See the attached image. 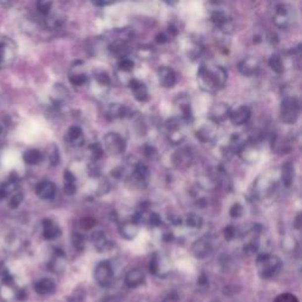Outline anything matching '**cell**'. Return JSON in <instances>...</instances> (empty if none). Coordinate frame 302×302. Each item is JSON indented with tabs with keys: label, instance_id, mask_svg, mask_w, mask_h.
<instances>
[{
	"label": "cell",
	"instance_id": "obj_1",
	"mask_svg": "<svg viewBox=\"0 0 302 302\" xmlns=\"http://www.w3.org/2000/svg\"><path fill=\"white\" fill-rule=\"evenodd\" d=\"M228 79V73L224 67L216 64L205 63L197 71V83L202 91L215 94L224 88Z\"/></svg>",
	"mask_w": 302,
	"mask_h": 302
},
{
	"label": "cell",
	"instance_id": "obj_2",
	"mask_svg": "<svg viewBox=\"0 0 302 302\" xmlns=\"http://www.w3.org/2000/svg\"><path fill=\"white\" fill-rule=\"evenodd\" d=\"M256 267L262 279H272L281 270L282 262L275 255L262 254L257 257Z\"/></svg>",
	"mask_w": 302,
	"mask_h": 302
},
{
	"label": "cell",
	"instance_id": "obj_3",
	"mask_svg": "<svg viewBox=\"0 0 302 302\" xmlns=\"http://www.w3.org/2000/svg\"><path fill=\"white\" fill-rule=\"evenodd\" d=\"M300 113V103L295 96H286L280 105V119L285 124L291 125L297 123Z\"/></svg>",
	"mask_w": 302,
	"mask_h": 302
},
{
	"label": "cell",
	"instance_id": "obj_4",
	"mask_svg": "<svg viewBox=\"0 0 302 302\" xmlns=\"http://www.w3.org/2000/svg\"><path fill=\"white\" fill-rule=\"evenodd\" d=\"M18 48L14 41L10 37H0V70L10 67L15 61Z\"/></svg>",
	"mask_w": 302,
	"mask_h": 302
},
{
	"label": "cell",
	"instance_id": "obj_5",
	"mask_svg": "<svg viewBox=\"0 0 302 302\" xmlns=\"http://www.w3.org/2000/svg\"><path fill=\"white\" fill-rule=\"evenodd\" d=\"M186 124L187 123L178 116L168 119V122H166V131H168V140L170 141L171 144L178 146V144H181L184 141V138L187 136Z\"/></svg>",
	"mask_w": 302,
	"mask_h": 302
},
{
	"label": "cell",
	"instance_id": "obj_6",
	"mask_svg": "<svg viewBox=\"0 0 302 302\" xmlns=\"http://www.w3.org/2000/svg\"><path fill=\"white\" fill-rule=\"evenodd\" d=\"M294 20V8L287 4H277L274 8L273 23L279 29H288Z\"/></svg>",
	"mask_w": 302,
	"mask_h": 302
},
{
	"label": "cell",
	"instance_id": "obj_7",
	"mask_svg": "<svg viewBox=\"0 0 302 302\" xmlns=\"http://www.w3.org/2000/svg\"><path fill=\"white\" fill-rule=\"evenodd\" d=\"M104 147L110 155H122L126 149V142L121 135L117 132H107L103 138Z\"/></svg>",
	"mask_w": 302,
	"mask_h": 302
},
{
	"label": "cell",
	"instance_id": "obj_8",
	"mask_svg": "<svg viewBox=\"0 0 302 302\" xmlns=\"http://www.w3.org/2000/svg\"><path fill=\"white\" fill-rule=\"evenodd\" d=\"M95 280L98 285L103 288L110 287L111 283L113 282V270L111 264L107 261L100 262L95 268Z\"/></svg>",
	"mask_w": 302,
	"mask_h": 302
},
{
	"label": "cell",
	"instance_id": "obj_9",
	"mask_svg": "<svg viewBox=\"0 0 302 302\" xmlns=\"http://www.w3.org/2000/svg\"><path fill=\"white\" fill-rule=\"evenodd\" d=\"M211 23L217 30H220L222 33L229 35L234 31V21L229 14L226 13L222 10L214 11L210 15Z\"/></svg>",
	"mask_w": 302,
	"mask_h": 302
},
{
	"label": "cell",
	"instance_id": "obj_10",
	"mask_svg": "<svg viewBox=\"0 0 302 302\" xmlns=\"http://www.w3.org/2000/svg\"><path fill=\"white\" fill-rule=\"evenodd\" d=\"M217 134V124L211 122L210 119H205L200 123L195 129V135L197 140H200L202 143H208L215 140Z\"/></svg>",
	"mask_w": 302,
	"mask_h": 302
},
{
	"label": "cell",
	"instance_id": "obj_11",
	"mask_svg": "<svg viewBox=\"0 0 302 302\" xmlns=\"http://www.w3.org/2000/svg\"><path fill=\"white\" fill-rule=\"evenodd\" d=\"M150 177V171L149 168L143 163L138 162L136 165L132 166V172L130 175L131 183L137 188H146L148 186V182H149Z\"/></svg>",
	"mask_w": 302,
	"mask_h": 302
},
{
	"label": "cell",
	"instance_id": "obj_12",
	"mask_svg": "<svg viewBox=\"0 0 302 302\" xmlns=\"http://www.w3.org/2000/svg\"><path fill=\"white\" fill-rule=\"evenodd\" d=\"M69 81L75 86H83L89 83V76L86 75L85 66L82 61H76L69 71Z\"/></svg>",
	"mask_w": 302,
	"mask_h": 302
},
{
	"label": "cell",
	"instance_id": "obj_13",
	"mask_svg": "<svg viewBox=\"0 0 302 302\" xmlns=\"http://www.w3.org/2000/svg\"><path fill=\"white\" fill-rule=\"evenodd\" d=\"M36 194L43 201H51L57 195V186L51 181H42L36 186Z\"/></svg>",
	"mask_w": 302,
	"mask_h": 302
},
{
	"label": "cell",
	"instance_id": "obj_14",
	"mask_svg": "<svg viewBox=\"0 0 302 302\" xmlns=\"http://www.w3.org/2000/svg\"><path fill=\"white\" fill-rule=\"evenodd\" d=\"M251 116L252 111L249 109V106L240 105L237 107H234V109H230L229 117H228V118L230 119V122H232L234 125H243L251 119Z\"/></svg>",
	"mask_w": 302,
	"mask_h": 302
},
{
	"label": "cell",
	"instance_id": "obj_15",
	"mask_svg": "<svg viewBox=\"0 0 302 302\" xmlns=\"http://www.w3.org/2000/svg\"><path fill=\"white\" fill-rule=\"evenodd\" d=\"M193 254L197 258H205L211 254L212 252V243L208 236H203L199 239L193 245Z\"/></svg>",
	"mask_w": 302,
	"mask_h": 302
},
{
	"label": "cell",
	"instance_id": "obj_16",
	"mask_svg": "<svg viewBox=\"0 0 302 302\" xmlns=\"http://www.w3.org/2000/svg\"><path fill=\"white\" fill-rule=\"evenodd\" d=\"M157 78H158L159 85L165 89L174 88L176 84V73L169 66H161L157 71Z\"/></svg>",
	"mask_w": 302,
	"mask_h": 302
},
{
	"label": "cell",
	"instance_id": "obj_17",
	"mask_svg": "<svg viewBox=\"0 0 302 302\" xmlns=\"http://www.w3.org/2000/svg\"><path fill=\"white\" fill-rule=\"evenodd\" d=\"M69 90L64 86L63 84H57L53 85V88L51 89L50 92V100L52 101V104L55 106H61L66 103L67 100H69Z\"/></svg>",
	"mask_w": 302,
	"mask_h": 302
},
{
	"label": "cell",
	"instance_id": "obj_18",
	"mask_svg": "<svg viewBox=\"0 0 302 302\" xmlns=\"http://www.w3.org/2000/svg\"><path fill=\"white\" fill-rule=\"evenodd\" d=\"M260 70V61L255 57H247L240 61L239 71L246 77L255 76Z\"/></svg>",
	"mask_w": 302,
	"mask_h": 302
},
{
	"label": "cell",
	"instance_id": "obj_19",
	"mask_svg": "<svg viewBox=\"0 0 302 302\" xmlns=\"http://www.w3.org/2000/svg\"><path fill=\"white\" fill-rule=\"evenodd\" d=\"M128 86L134 95L135 100L138 101H146L149 98V92H148L147 85L143 82L138 81L136 78H131L128 83Z\"/></svg>",
	"mask_w": 302,
	"mask_h": 302
},
{
	"label": "cell",
	"instance_id": "obj_20",
	"mask_svg": "<svg viewBox=\"0 0 302 302\" xmlns=\"http://www.w3.org/2000/svg\"><path fill=\"white\" fill-rule=\"evenodd\" d=\"M230 107L224 103H216L211 107L210 113H209V119L214 122L215 124L224 122L229 117Z\"/></svg>",
	"mask_w": 302,
	"mask_h": 302
},
{
	"label": "cell",
	"instance_id": "obj_21",
	"mask_svg": "<svg viewBox=\"0 0 302 302\" xmlns=\"http://www.w3.org/2000/svg\"><path fill=\"white\" fill-rule=\"evenodd\" d=\"M65 141L70 146L72 147H82L84 144V134L81 126L78 125H72L67 129L66 135H65Z\"/></svg>",
	"mask_w": 302,
	"mask_h": 302
},
{
	"label": "cell",
	"instance_id": "obj_22",
	"mask_svg": "<svg viewBox=\"0 0 302 302\" xmlns=\"http://www.w3.org/2000/svg\"><path fill=\"white\" fill-rule=\"evenodd\" d=\"M107 49H109L110 53L112 55H115L117 58H126V55L129 53V45L128 42L123 41V39L116 38L115 41H112L107 46Z\"/></svg>",
	"mask_w": 302,
	"mask_h": 302
},
{
	"label": "cell",
	"instance_id": "obj_23",
	"mask_svg": "<svg viewBox=\"0 0 302 302\" xmlns=\"http://www.w3.org/2000/svg\"><path fill=\"white\" fill-rule=\"evenodd\" d=\"M240 156L242 157V159L247 163H256L258 157H260V152H258L257 147L255 146L254 143H251V142H247L245 144V147L242 148V150L240 151L239 153Z\"/></svg>",
	"mask_w": 302,
	"mask_h": 302
},
{
	"label": "cell",
	"instance_id": "obj_24",
	"mask_svg": "<svg viewBox=\"0 0 302 302\" xmlns=\"http://www.w3.org/2000/svg\"><path fill=\"white\" fill-rule=\"evenodd\" d=\"M138 230H140L138 223H136L132 218L131 220L124 221L121 226H119V233H121V235L126 240H134L135 237L137 236Z\"/></svg>",
	"mask_w": 302,
	"mask_h": 302
},
{
	"label": "cell",
	"instance_id": "obj_25",
	"mask_svg": "<svg viewBox=\"0 0 302 302\" xmlns=\"http://www.w3.org/2000/svg\"><path fill=\"white\" fill-rule=\"evenodd\" d=\"M61 234L60 228L54 221L46 218L43 221V236L46 240H54Z\"/></svg>",
	"mask_w": 302,
	"mask_h": 302
},
{
	"label": "cell",
	"instance_id": "obj_26",
	"mask_svg": "<svg viewBox=\"0 0 302 302\" xmlns=\"http://www.w3.org/2000/svg\"><path fill=\"white\" fill-rule=\"evenodd\" d=\"M144 273L141 269H131L125 275V285L129 288H136L144 282Z\"/></svg>",
	"mask_w": 302,
	"mask_h": 302
},
{
	"label": "cell",
	"instance_id": "obj_27",
	"mask_svg": "<svg viewBox=\"0 0 302 302\" xmlns=\"http://www.w3.org/2000/svg\"><path fill=\"white\" fill-rule=\"evenodd\" d=\"M55 289L54 282L50 279H41L35 283V291L38 293L39 295H50L53 293Z\"/></svg>",
	"mask_w": 302,
	"mask_h": 302
},
{
	"label": "cell",
	"instance_id": "obj_28",
	"mask_svg": "<svg viewBox=\"0 0 302 302\" xmlns=\"http://www.w3.org/2000/svg\"><path fill=\"white\" fill-rule=\"evenodd\" d=\"M43 158H44V156H43L42 151L38 149H27L23 153V161L29 165L41 164Z\"/></svg>",
	"mask_w": 302,
	"mask_h": 302
},
{
	"label": "cell",
	"instance_id": "obj_29",
	"mask_svg": "<svg viewBox=\"0 0 302 302\" xmlns=\"http://www.w3.org/2000/svg\"><path fill=\"white\" fill-rule=\"evenodd\" d=\"M192 159H193L192 153H190L187 149H182L180 151H177V152L174 155V157H172V162H174V164L178 166V168H186V166L190 165Z\"/></svg>",
	"mask_w": 302,
	"mask_h": 302
},
{
	"label": "cell",
	"instance_id": "obj_30",
	"mask_svg": "<svg viewBox=\"0 0 302 302\" xmlns=\"http://www.w3.org/2000/svg\"><path fill=\"white\" fill-rule=\"evenodd\" d=\"M128 111L126 107L121 103H112L106 111V116L109 119H119L126 116Z\"/></svg>",
	"mask_w": 302,
	"mask_h": 302
},
{
	"label": "cell",
	"instance_id": "obj_31",
	"mask_svg": "<svg viewBox=\"0 0 302 302\" xmlns=\"http://www.w3.org/2000/svg\"><path fill=\"white\" fill-rule=\"evenodd\" d=\"M15 297H17V293L10 285V282H4L0 285V300L2 302L13 301Z\"/></svg>",
	"mask_w": 302,
	"mask_h": 302
},
{
	"label": "cell",
	"instance_id": "obj_32",
	"mask_svg": "<svg viewBox=\"0 0 302 302\" xmlns=\"http://www.w3.org/2000/svg\"><path fill=\"white\" fill-rule=\"evenodd\" d=\"M91 240L92 243L95 245V247H96L100 252L105 251L107 246H109V241H107L105 234L101 232V230H97V232L92 234Z\"/></svg>",
	"mask_w": 302,
	"mask_h": 302
},
{
	"label": "cell",
	"instance_id": "obj_33",
	"mask_svg": "<svg viewBox=\"0 0 302 302\" xmlns=\"http://www.w3.org/2000/svg\"><path fill=\"white\" fill-rule=\"evenodd\" d=\"M268 63H269V66L272 67V70L274 72H276L277 75H281V73L285 72V64H283L282 58L279 54H273L269 58Z\"/></svg>",
	"mask_w": 302,
	"mask_h": 302
},
{
	"label": "cell",
	"instance_id": "obj_34",
	"mask_svg": "<svg viewBox=\"0 0 302 302\" xmlns=\"http://www.w3.org/2000/svg\"><path fill=\"white\" fill-rule=\"evenodd\" d=\"M293 178H294V171H293V166L287 163L282 166V174H281V180L282 183L285 184V187L289 188L293 183Z\"/></svg>",
	"mask_w": 302,
	"mask_h": 302
},
{
	"label": "cell",
	"instance_id": "obj_35",
	"mask_svg": "<svg viewBox=\"0 0 302 302\" xmlns=\"http://www.w3.org/2000/svg\"><path fill=\"white\" fill-rule=\"evenodd\" d=\"M186 224L193 229H200L203 224V218L195 212H189L186 217Z\"/></svg>",
	"mask_w": 302,
	"mask_h": 302
},
{
	"label": "cell",
	"instance_id": "obj_36",
	"mask_svg": "<svg viewBox=\"0 0 302 302\" xmlns=\"http://www.w3.org/2000/svg\"><path fill=\"white\" fill-rule=\"evenodd\" d=\"M137 55L142 60H151L155 55V50L149 45H141L137 49Z\"/></svg>",
	"mask_w": 302,
	"mask_h": 302
},
{
	"label": "cell",
	"instance_id": "obj_37",
	"mask_svg": "<svg viewBox=\"0 0 302 302\" xmlns=\"http://www.w3.org/2000/svg\"><path fill=\"white\" fill-rule=\"evenodd\" d=\"M64 264H65V257H64V254L60 251H57L54 252L53 257H52L51 261L52 269L57 272V270H59L64 267Z\"/></svg>",
	"mask_w": 302,
	"mask_h": 302
},
{
	"label": "cell",
	"instance_id": "obj_38",
	"mask_svg": "<svg viewBox=\"0 0 302 302\" xmlns=\"http://www.w3.org/2000/svg\"><path fill=\"white\" fill-rule=\"evenodd\" d=\"M52 5H53V4H52L51 1L41 0V1L37 2V11H38V13L41 14L42 17H48V15L51 13Z\"/></svg>",
	"mask_w": 302,
	"mask_h": 302
},
{
	"label": "cell",
	"instance_id": "obj_39",
	"mask_svg": "<svg viewBox=\"0 0 302 302\" xmlns=\"http://www.w3.org/2000/svg\"><path fill=\"white\" fill-rule=\"evenodd\" d=\"M94 76H95V81H96L98 85L104 86V88H105V86H110L111 79L106 72H104V71H96Z\"/></svg>",
	"mask_w": 302,
	"mask_h": 302
},
{
	"label": "cell",
	"instance_id": "obj_40",
	"mask_svg": "<svg viewBox=\"0 0 302 302\" xmlns=\"http://www.w3.org/2000/svg\"><path fill=\"white\" fill-rule=\"evenodd\" d=\"M135 64L134 61L131 59H129V58H123L118 61V70L119 72L123 73H131L132 71H134Z\"/></svg>",
	"mask_w": 302,
	"mask_h": 302
},
{
	"label": "cell",
	"instance_id": "obj_41",
	"mask_svg": "<svg viewBox=\"0 0 302 302\" xmlns=\"http://www.w3.org/2000/svg\"><path fill=\"white\" fill-rule=\"evenodd\" d=\"M23 200H24V194L21 193L20 190H18V192L12 194V195L8 197V205H10L12 209L18 208V206L21 204V202H23Z\"/></svg>",
	"mask_w": 302,
	"mask_h": 302
},
{
	"label": "cell",
	"instance_id": "obj_42",
	"mask_svg": "<svg viewBox=\"0 0 302 302\" xmlns=\"http://www.w3.org/2000/svg\"><path fill=\"white\" fill-rule=\"evenodd\" d=\"M89 151H90V156L92 161H98V159L101 158V156H103V149H101V147L98 143H95L90 146L89 148Z\"/></svg>",
	"mask_w": 302,
	"mask_h": 302
},
{
	"label": "cell",
	"instance_id": "obj_43",
	"mask_svg": "<svg viewBox=\"0 0 302 302\" xmlns=\"http://www.w3.org/2000/svg\"><path fill=\"white\" fill-rule=\"evenodd\" d=\"M59 151H58V148L55 146H51V150L49 151V161H50V164L55 166L59 163Z\"/></svg>",
	"mask_w": 302,
	"mask_h": 302
},
{
	"label": "cell",
	"instance_id": "obj_44",
	"mask_svg": "<svg viewBox=\"0 0 302 302\" xmlns=\"http://www.w3.org/2000/svg\"><path fill=\"white\" fill-rule=\"evenodd\" d=\"M274 302H300L299 299L292 293H283V294L277 295Z\"/></svg>",
	"mask_w": 302,
	"mask_h": 302
},
{
	"label": "cell",
	"instance_id": "obj_45",
	"mask_svg": "<svg viewBox=\"0 0 302 302\" xmlns=\"http://www.w3.org/2000/svg\"><path fill=\"white\" fill-rule=\"evenodd\" d=\"M230 216L234 217V218H239L241 217L243 215V206L240 204V203H235L232 208H230V211H229Z\"/></svg>",
	"mask_w": 302,
	"mask_h": 302
},
{
	"label": "cell",
	"instance_id": "obj_46",
	"mask_svg": "<svg viewBox=\"0 0 302 302\" xmlns=\"http://www.w3.org/2000/svg\"><path fill=\"white\" fill-rule=\"evenodd\" d=\"M72 241H73V246H75L77 249H79V251H81V249L84 247L85 239H84V236L81 235V234H78V233L73 234Z\"/></svg>",
	"mask_w": 302,
	"mask_h": 302
},
{
	"label": "cell",
	"instance_id": "obj_47",
	"mask_svg": "<svg viewBox=\"0 0 302 302\" xmlns=\"http://www.w3.org/2000/svg\"><path fill=\"white\" fill-rule=\"evenodd\" d=\"M76 192H77L76 183H65V184H64V193H65L66 195L72 196V195H75Z\"/></svg>",
	"mask_w": 302,
	"mask_h": 302
},
{
	"label": "cell",
	"instance_id": "obj_48",
	"mask_svg": "<svg viewBox=\"0 0 302 302\" xmlns=\"http://www.w3.org/2000/svg\"><path fill=\"white\" fill-rule=\"evenodd\" d=\"M81 223L84 229H91V228L95 227V224H96V221H95L92 217H85L83 218Z\"/></svg>",
	"mask_w": 302,
	"mask_h": 302
},
{
	"label": "cell",
	"instance_id": "obj_49",
	"mask_svg": "<svg viewBox=\"0 0 302 302\" xmlns=\"http://www.w3.org/2000/svg\"><path fill=\"white\" fill-rule=\"evenodd\" d=\"M236 235V229L234 226H228L226 229H224V237L227 240H233Z\"/></svg>",
	"mask_w": 302,
	"mask_h": 302
},
{
	"label": "cell",
	"instance_id": "obj_50",
	"mask_svg": "<svg viewBox=\"0 0 302 302\" xmlns=\"http://www.w3.org/2000/svg\"><path fill=\"white\" fill-rule=\"evenodd\" d=\"M168 41L169 38L165 33H159V35H157L156 37V42L158 43V44H165V43H168Z\"/></svg>",
	"mask_w": 302,
	"mask_h": 302
},
{
	"label": "cell",
	"instance_id": "obj_51",
	"mask_svg": "<svg viewBox=\"0 0 302 302\" xmlns=\"http://www.w3.org/2000/svg\"><path fill=\"white\" fill-rule=\"evenodd\" d=\"M155 153V148L151 146H146L144 147V155L147 157H151Z\"/></svg>",
	"mask_w": 302,
	"mask_h": 302
},
{
	"label": "cell",
	"instance_id": "obj_52",
	"mask_svg": "<svg viewBox=\"0 0 302 302\" xmlns=\"http://www.w3.org/2000/svg\"><path fill=\"white\" fill-rule=\"evenodd\" d=\"M7 193H6V190L4 189V187H2V184H0V202L4 201L5 199H7Z\"/></svg>",
	"mask_w": 302,
	"mask_h": 302
},
{
	"label": "cell",
	"instance_id": "obj_53",
	"mask_svg": "<svg viewBox=\"0 0 302 302\" xmlns=\"http://www.w3.org/2000/svg\"><path fill=\"white\" fill-rule=\"evenodd\" d=\"M168 31H169V33H170V35H172V36H176L177 33H178V31H177V29L176 27H175L174 25H170L168 27Z\"/></svg>",
	"mask_w": 302,
	"mask_h": 302
},
{
	"label": "cell",
	"instance_id": "obj_54",
	"mask_svg": "<svg viewBox=\"0 0 302 302\" xmlns=\"http://www.w3.org/2000/svg\"><path fill=\"white\" fill-rule=\"evenodd\" d=\"M0 103H1V101H0Z\"/></svg>",
	"mask_w": 302,
	"mask_h": 302
}]
</instances>
